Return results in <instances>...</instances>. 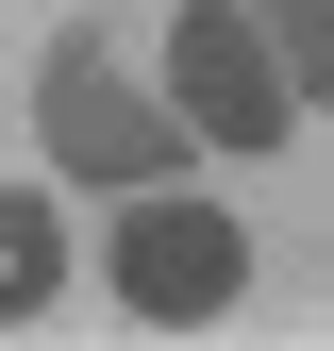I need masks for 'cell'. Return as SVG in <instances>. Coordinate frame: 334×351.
Returning a JSON list of instances; mask_svg holds the SVG:
<instances>
[{"label": "cell", "instance_id": "5b68a950", "mask_svg": "<svg viewBox=\"0 0 334 351\" xmlns=\"http://www.w3.org/2000/svg\"><path fill=\"white\" fill-rule=\"evenodd\" d=\"M250 34H268V67H284V101H334V0H234Z\"/></svg>", "mask_w": 334, "mask_h": 351}, {"label": "cell", "instance_id": "7a4b0ae2", "mask_svg": "<svg viewBox=\"0 0 334 351\" xmlns=\"http://www.w3.org/2000/svg\"><path fill=\"white\" fill-rule=\"evenodd\" d=\"M101 285L134 301L151 335H184V318H218V301L250 285V234L218 201H184V184H117V234H101Z\"/></svg>", "mask_w": 334, "mask_h": 351}, {"label": "cell", "instance_id": "6da1fadb", "mask_svg": "<svg viewBox=\"0 0 334 351\" xmlns=\"http://www.w3.org/2000/svg\"><path fill=\"white\" fill-rule=\"evenodd\" d=\"M34 134H51V167H67V184H167V167L201 151L184 117H167L151 84L101 51V34H51V67H34Z\"/></svg>", "mask_w": 334, "mask_h": 351}, {"label": "cell", "instance_id": "3957f363", "mask_svg": "<svg viewBox=\"0 0 334 351\" xmlns=\"http://www.w3.org/2000/svg\"><path fill=\"white\" fill-rule=\"evenodd\" d=\"M167 117H184L201 151H284L301 134V101H284L268 34H250L234 0H184V17H167Z\"/></svg>", "mask_w": 334, "mask_h": 351}, {"label": "cell", "instance_id": "277c9868", "mask_svg": "<svg viewBox=\"0 0 334 351\" xmlns=\"http://www.w3.org/2000/svg\"><path fill=\"white\" fill-rule=\"evenodd\" d=\"M67 301V217L34 184H0V318H51Z\"/></svg>", "mask_w": 334, "mask_h": 351}]
</instances>
